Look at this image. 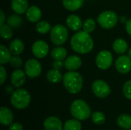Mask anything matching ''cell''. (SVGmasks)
I'll list each match as a JSON object with an SVG mask.
<instances>
[{
    "mask_svg": "<svg viewBox=\"0 0 131 130\" xmlns=\"http://www.w3.org/2000/svg\"><path fill=\"white\" fill-rule=\"evenodd\" d=\"M117 15L113 11H104L97 17L98 24L105 29H111L114 28L117 25Z\"/></svg>",
    "mask_w": 131,
    "mask_h": 130,
    "instance_id": "cell-6",
    "label": "cell"
},
{
    "mask_svg": "<svg viewBox=\"0 0 131 130\" xmlns=\"http://www.w3.org/2000/svg\"><path fill=\"white\" fill-rule=\"evenodd\" d=\"M9 62H10L11 66L15 67V68H19L21 66V64H22L21 59L19 57H18L17 55L14 56V57H12V58H11Z\"/></svg>",
    "mask_w": 131,
    "mask_h": 130,
    "instance_id": "cell-33",
    "label": "cell"
},
{
    "mask_svg": "<svg viewBox=\"0 0 131 130\" xmlns=\"http://www.w3.org/2000/svg\"><path fill=\"white\" fill-rule=\"evenodd\" d=\"M26 17L31 22H37L41 18V11L40 8L35 5L29 7L26 11Z\"/></svg>",
    "mask_w": 131,
    "mask_h": 130,
    "instance_id": "cell-17",
    "label": "cell"
},
{
    "mask_svg": "<svg viewBox=\"0 0 131 130\" xmlns=\"http://www.w3.org/2000/svg\"><path fill=\"white\" fill-rule=\"evenodd\" d=\"M127 130H131V129H127Z\"/></svg>",
    "mask_w": 131,
    "mask_h": 130,
    "instance_id": "cell-40",
    "label": "cell"
},
{
    "mask_svg": "<svg viewBox=\"0 0 131 130\" xmlns=\"http://www.w3.org/2000/svg\"><path fill=\"white\" fill-rule=\"evenodd\" d=\"M25 72L29 78H35L41 73V65L35 59H29L25 64Z\"/></svg>",
    "mask_w": 131,
    "mask_h": 130,
    "instance_id": "cell-8",
    "label": "cell"
},
{
    "mask_svg": "<svg viewBox=\"0 0 131 130\" xmlns=\"http://www.w3.org/2000/svg\"><path fill=\"white\" fill-rule=\"evenodd\" d=\"M81 128L82 125L80 120L77 119L68 120L64 126V130H81Z\"/></svg>",
    "mask_w": 131,
    "mask_h": 130,
    "instance_id": "cell-26",
    "label": "cell"
},
{
    "mask_svg": "<svg viewBox=\"0 0 131 130\" xmlns=\"http://www.w3.org/2000/svg\"><path fill=\"white\" fill-rule=\"evenodd\" d=\"M71 113L74 119L84 121L91 116V111L86 102L82 100H76L71 105Z\"/></svg>",
    "mask_w": 131,
    "mask_h": 130,
    "instance_id": "cell-3",
    "label": "cell"
},
{
    "mask_svg": "<svg viewBox=\"0 0 131 130\" xmlns=\"http://www.w3.org/2000/svg\"><path fill=\"white\" fill-rule=\"evenodd\" d=\"M92 90L99 98L107 97L111 93V87L105 81L102 80H97L93 83Z\"/></svg>",
    "mask_w": 131,
    "mask_h": 130,
    "instance_id": "cell-9",
    "label": "cell"
},
{
    "mask_svg": "<svg viewBox=\"0 0 131 130\" xmlns=\"http://www.w3.org/2000/svg\"><path fill=\"white\" fill-rule=\"evenodd\" d=\"M68 54L67 50L63 47H57L51 51V55L56 61H62L66 58Z\"/></svg>",
    "mask_w": 131,
    "mask_h": 130,
    "instance_id": "cell-23",
    "label": "cell"
},
{
    "mask_svg": "<svg viewBox=\"0 0 131 130\" xmlns=\"http://www.w3.org/2000/svg\"><path fill=\"white\" fill-rule=\"evenodd\" d=\"M31 49L33 54L37 58H44L48 53L49 47L45 41L39 40L34 42Z\"/></svg>",
    "mask_w": 131,
    "mask_h": 130,
    "instance_id": "cell-10",
    "label": "cell"
},
{
    "mask_svg": "<svg viewBox=\"0 0 131 130\" xmlns=\"http://www.w3.org/2000/svg\"><path fill=\"white\" fill-rule=\"evenodd\" d=\"M0 34L3 39H10L13 35L12 28L9 25H2L0 28Z\"/></svg>",
    "mask_w": 131,
    "mask_h": 130,
    "instance_id": "cell-27",
    "label": "cell"
},
{
    "mask_svg": "<svg viewBox=\"0 0 131 130\" xmlns=\"http://www.w3.org/2000/svg\"><path fill=\"white\" fill-rule=\"evenodd\" d=\"M44 127L45 130H62V122L55 116L48 117L44 122Z\"/></svg>",
    "mask_w": 131,
    "mask_h": 130,
    "instance_id": "cell-13",
    "label": "cell"
},
{
    "mask_svg": "<svg viewBox=\"0 0 131 130\" xmlns=\"http://www.w3.org/2000/svg\"><path fill=\"white\" fill-rule=\"evenodd\" d=\"M68 37V31L66 27L61 25H56L51 29V40L57 46L64 44Z\"/></svg>",
    "mask_w": 131,
    "mask_h": 130,
    "instance_id": "cell-5",
    "label": "cell"
},
{
    "mask_svg": "<svg viewBox=\"0 0 131 130\" xmlns=\"http://www.w3.org/2000/svg\"><path fill=\"white\" fill-rule=\"evenodd\" d=\"M36 30L40 34H47L51 30V25L46 21H41L37 24Z\"/></svg>",
    "mask_w": 131,
    "mask_h": 130,
    "instance_id": "cell-29",
    "label": "cell"
},
{
    "mask_svg": "<svg viewBox=\"0 0 131 130\" xmlns=\"http://www.w3.org/2000/svg\"><path fill=\"white\" fill-rule=\"evenodd\" d=\"M23 129V126L21 123H18V122H15L12 123L10 126H9V130H22Z\"/></svg>",
    "mask_w": 131,
    "mask_h": 130,
    "instance_id": "cell-36",
    "label": "cell"
},
{
    "mask_svg": "<svg viewBox=\"0 0 131 130\" xmlns=\"http://www.w3.org/2000/svg\"><path fill=\"white\" fill-rule=\"evenodd\" d=\"M47 79L49 82L53 84H58L63 80L61 73L58 70L52 69L47 73Z\"/></svg>",
    "mask_w": 131,
    "mask_h": 130,
    "instance_id": "cell-22",
    "label": "cell"
},
{
    "mask_svg": "<svg viewBox=\"0 0 131 130\" xmlns=\"http://www.w3.org/2000/svg\"><path fill=\"white\" fill-rule=\"evenodd\" d=\"M81 59L77 55L69 56L64 61V67L67 70L74 71L80 68L81 66Z\"/></svg>",
    "mask_w": 131,
    "mask_h": 130,
    "instance_id": "cell-15",
    "label": "cell"
},
{
    "mask_svg": "<svg viewBox=\"0 0 131 130\" xmlns=\"http://www.w3.org/2000/svg\"><path fill=\"white\" fill-rule=\"evenodd\" d=\"M7 22L12 28H18L22 25V19L17 15H12L8 18Z\"/></svg>",
    "mask_w": 131,
    "mask_h": 130,
    "instance_id": "cell-28",
    "label": "cell"
},
{
    "mask_svg": "<svg viewBox=\"0 0 131 130\" xmlns=\"http://www.w3.org/2000/svg\"><path fill=\"white\" fill-rule=\"evenodd\" d=\"M126 30L127 31V33L131 36V19L127 21L126 24Z\"/></svg>",
    "mask_w": 131,
    "mask_h": 130,
    "instance_id": "cell-37",
    "label": "cell"
},
{
    "mask_svg": "<svg viewBox=\"0 0 131 130\" xmlns=\"http://www.w3.org/2000/svg\"><path fill=\"white\" fill-rule=\"evenodd\" d=\"M0 14H1V19H0V25H4V21H5V15L4 12L1 10L0 11Z\"/></svg>",
    "mask_w": 131,
    "mask_h": 130,
    "instance_id": "cell-38",
    "label": "cell"
},
{
    "mask_svg": "<svg viewBox=\"0 0 131 130\" xmlns=\"http://www.w3.org/2000/svg\"><path fill=\"white\" fill-rule=\"evenodd\" d=\"M113 48L116 53L122 54H124L128 49V44L124 39L118 38L114 41L113 44Z\"/></svg>",
    "mask_w": 131,
    "mask_h": 130,
    "instance_id": "cell-20",
    "label": "cell"
},
{
    "mask_svg": "<svg viewBox=\"0 0 131 130\" xmlns=\"http://www.w3.org/2000/svg\"><path fill=\"white\" fill-rule=\"evenodd\" d=\"M96 27V24L94 19L92 18H88L87 19L84 23L83 24V30L84 31L87 32V33H91L92 31H94V30L95 29Z\"/></svg>",
    "mask_w": 131,
    "mask_h": 130,
    "instance_id": "cell-31",
    "label": "cell"
},
{
    "mask_svg": "<svg viewBox=\"0 0 131 130\" xmlns=\"http://www.w3.org/2000/svg\"><path fill=\"white\" fill-rule=\"evenodd\" d=\"M0 74H1V80H0V84H3L5 80V78H6V75H7V73H6V70L5 69V67L3 66H0Z\"/></svg>",
    "mask_w": 131,
    "mask_h": 130,
    "instance_id": "cell-35",
    "label": "cell"
},
{
    "mask_svg": "<svg viewBox=\"0 0 131 130\" xmlns=\"http://www.w3.org/2000/svg\"><path fill=\"white\" fill-rule=\"evenodd\" d=\"M14 119L12 111L8 107H2L0 109V123L3 126H10Z\"/></svg>",
    "mask_w": 131,
    "mask_h": 130,
    "instance_id": "cell-14",
    "label": "cell"
},
{
    "mask_svg": "<svg viewBox=\"0 0 131 130\" xmlns=\"http://www.w3.org/2000/svg\"><path fill=\"white\" fill-rule=\"evenodd\" d=\"M31 102V96L25 89H18L13 92L11 97L12 105L18 110L25 109Z\"/></svg>",
    "mask_w": 131,
    "mask_h": 130,
    "instance_id": "cell-4",
    "label": "cell"
},
{
    "mask_svg": "<svg viewBox=\"0 0 131 130\" xmlns=\"http://www.w3.org/2000/svg\"><path fill=\"white\" fill-rule=\"evenodd\" d=\"M28 2L27 0H12L11 3V6L12 10L18 14H24L28 10Z\"/></svg>",
    "mask_w": 131,
    "mask_h": 130,
    "instance_id": "cell-18",
    "label": "cell"
},
{
    "mask_svg": "<svg viewBox=\"0 0 131 130\" xmlns=\"http://www.w3.org/2000/svg\"><path fill=\"white\" fill-rule=\"evenodd\" d=\"M113 62L112 54L107 50L101 51L96 57V64L101 70L108 69Z\"/></svg>",
    "mask_w": 131,
    "mask_h": 130,
    "instance_id": "cell-7",
    "label": "cell"
},
{
    "mask_svg": "<svg viewBox=\"0 0 131 130\" xmlns=\"http://www.w3.org/2000/svg\"><path fill=\"white\" fill-rule=\"evenodd\" d=\"M117 125L124 129H131V116L127 114H121L117 120Z\"/></svg>",
    "mask_w": 131,
    "mask_h": 130,
    "instance_id": "cell-24",
    "label": "cell"
},
{
    "mask_svg": "<svg viewBox=\"0 0 131 130\" xmlns=\"http://www.w3.org/2000/svg\"><path fill=\"white\" fill-rule=\"evenodd\" d=\"M64 66V63L62 61H54L52 64V67L55 70H61L62 67Z\"/></svg>",
    "mask_w": 131,
    "mask_h": 130,
    "instance_id": "cell-34",
    "label": "cell"
},
{
    "mask_svg": "<svg viewBox=\"0 0 131 130\" xmlns=\"http://www.w3.org/2000/svg\"><path fill=\"white\" fill-rule=\"evenodd\" d=\"M84 0H62L64 7L68 11H76L84 4Z\"/></svg>",
    "mask_w": 131,
    "mask_h": 130,
    "instance_id": "cell-21",
    "label": "cell"
},
{
    "mask_svg": "<svg viewBox=\"0 0 131 130\" xmlns=\"http://www.w3.org/2000/svg\"><path fill=\"white\" fill-rule=\"evenodd\" d=\"M91 119H92V121L94 122V123H95L97 125H102L103 123H104V122L106 120V117H105L104 114L100 111H96V112L93 113L91 115Z\"/></svg>",
    "mask_w": 131,
    "mask_h": 130,
    "instance_id": "cell-30",
    "label": "cell"
},
{
    "mask_svg": "<svg viewBox=\"0 0 131 130\" xmlns=\"http://www.w3.org/2000/svg\"><path fill=\"white\" fill-rule=\"evenodd\" d=\"M66 23L68 27L74 31H79L81 27H83L82 25V21L81 19V18L76 15H71L68 17L67 20H66Z\"/></svg>",
    "mask_w": 131,
    "mask_h": 130,
    "instance_id": "cell-16",
    "label": "cell"
},
{
    "mask_svg": "<svg viewBox=\"0 0 131 130\" xmlns=\"http://www.w3.org/2000/svg\"><path fill=\"white\" fill-rule=\"evenodd\" d=\"M71 46L72 49L80 54H87L92 51L94 48V41L89 33L85 31H78L71 39Z\"/></svg>",
    "mask_w": 131,
    "mask_h": 130,
    "instance_id": "cell-1",
    "label": "cell"
},
{
    "mask_svg": "<svg viewBox=\"0 0 131 130\" xmlns=\"http://www.w3.org/2000/svg\"><path fill=\"white\" fill-rule=\"evenodd\" d=\"M115 67L121 74H127L131 70V58L127 55L120 56L115 62Z\"/></svg>",
    "mask_w": 131,
    "mask_h": 130,
    "instance_id": "cell-11",
    "label": "cell"
},
{
    "mask_svg": "<svg viewBox=\"0 0 131 130\" xmlns=\"http://www.w3.org/2000/svg\"><path fill=\"white\" fill-rule=\"evenodd\" d=\"M0 53H1V56H0V64H5L8 62L10 61L11 58H12V52L10 50H8L5 46L4 45H1L0 46Z\"/></svg>",
    "mask_w": 131,
    "mask_h": 130,
    "instance_id": "cell-25",
    "label": "cell"
},
{
    "mask_svg": "<svg viewBox=\"0 0 131 130\" xmlns=\"http://www.w3.org/2000/svg\"><path fill=\"white\" fill-rule=\"evenodd\" d=\"M63 84L65 89L70 93L76 94L82 89L83 78L79 73L69 70L63 77Z\"/></svg>",
    "mask_w": 131,
    "mask_h": 130,
    "instance_id": "cell-2",
    "label": "cell"
},
{
    "mask_svg": "<svg viewBox=\"0 0 131 130\" xmlns=\"http://www.w3.org/2000/svg\"><path fill=\"white\" fill-rule=\"evenodd\" d=\"M123 92H124V96L127 99L131 100V80L127 81L124 84V87H123Z\"/></svg>",
    "mask_w": 131,
    "mask_h": 130,
    "instance_id": "cell-32",
    "label": "cell"
},
{
    "mask_svg": "<svg viewBox=\"0 0 131 130\" xmlns=\"http://www.w3.org/2000/svg\"><path fill=\"white\" fill-rule=\"evenodd\" d=\"M25 73L20 69H17L11 75V82L15 87L19 88L25 82Z\"/></svg>",
    "mask_w": 131,
    "mask_h": 130,
    "instance_id": "cell-12",
    "label": "cell"
},
{
    "mask_svg": "<svg viewBox=\"0 0 131 130\" xmlns=\"http://www.w3.org/2000/svg\"><path fill=\"white\" fill-rule=\"evenodd\" d=\"M128 56L130 57L131 58V48H130V50H129V51H128Z\"/></svg>",
    "mask_w": 131,
    "mask_h": 130,
    "instance_id": "cell-39",
    "label": "cell"
},
{
    "mask_svg": "<svg viewBox=\"0 0 131 130\" xmlns=\"http://www.w3.org/2000/svg\"><path fill=\"white\" fill-rule=\"evenodd\" d=\"M25 48V44L20 39H15L13 40L9 46V50L11 51L12 54L14 55H19L21 54Z\"/></svg>",
    "mask_w": 131,
    "mask_h": 130,
    "instance_id": "cell-19",
    "label": "cell"
}]
</instances>
